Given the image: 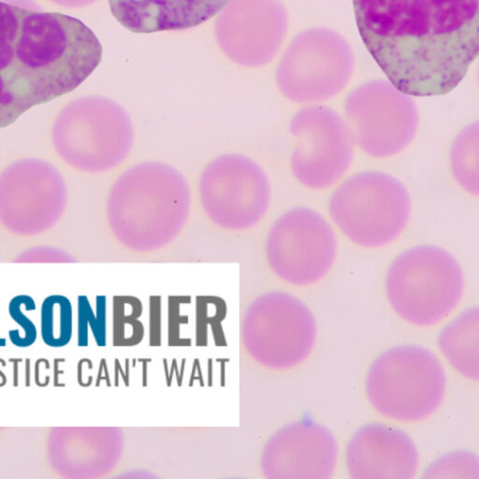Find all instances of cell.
<instances>
[{"label": "cell", "instance_id": "6da1fadb", "mask_svg": "<svg viewBox=\"0 0 479 479\" xmlns=\"http://www.w3.org/2000/svg\"><path fill=\"white\" fill-rule=\"evenodd\" d=\"M361 39L398 90L448 94L478 55L479 0H353Z\"/></svg>", "mask_w": 479, "mask_h": 479}, {"label": "cell", "instance_id": "7a4b0ae2", "mask_svg": "<svg viewBox=\"0 0 479 479\" xmlns=\"http://www.w3.org/2000/svg\"><path fill=\"white\" fill-rule=\"evenodd\" d=\"M102 45L76 18L0 3V120L68 94L98 68Z\"/></svg>", "mask_w": 479, "mask_h": 479}, {"label": "cell", "instance_id": "3957f363", "mask_svg": "<svg viewBox=\"0 0 479 479\" xmlns=\"http://www.w3.org/2000/svg\"><path fill=\"white\" fill-rule=\"evenodd\" d=\"M191 206L185 176L164 162L146 161L132 166L114 183L106 212L111 231L123 246L151 253L176 239Z\"/></svg>", "mask_w": 479, "mask_h": 479}, {"label": "cell", "instance_id": "277c9868", "mask_svg": "<svg viewBox=\"0 0 479 479\" xmlns=\"http://www.w3.org/2000/svg\"><path fill=\"white\" fill-rule=\"evenodd\" d=\"M53 141L60 158L76 170L99 173L122 163L134 143L131 117L101 96L75 99L57 116Z\"/></svg>", "mask_w": 479, "mask_h": 479}, {"label": "cell", "instance_id": "5b68a950", "mask_svg": "<svg viewBox=\"0 0 479 479\" xmlns=\"http://www.w3.org/2000/svg\"><path fill=\"white\" fill-rule=\"evenodd\" d=\"M465 277L459 262L435 246L413 247L393 262L385 291L394 311L415 326L444 321L460 303Z\"/></svg>", "mask_w": 479, "mask_h": 479}, {"label": "cell", "instance_id": "8992f818", "mask_svg": "<svg viewBox=\"0 0 479 479\" xmlns=\"http://www.w3.org/2000/svg\"><path fill=\"white\" fill-rule=\"evenodd\" d=\"M445 382L444 368L435 354L420 346H403L385 351L373 361L366 390L379 414L414 423L438 410L444 399Z\"/></svg>", "mask_w": 479, "mask_h": 479}, {"label": "cell", "instance_id": "52a82bcc", "mask_svg": "<svg viewBox=\"0 0 479 479\" xmlns=\"http://www.w3.org/2000/svg\"><path fill=\"white\" fill-rule=\"evenodd\" d=\"M411 198L405 185L380 171L349 177L329 203L331 219L357 246L379 248L394 242L411 216Z\"/></svg>", "mask_w": 479, "mask_h": 479}, {"label": "cell", "instance_id": "ba28073f", "mask_svg": "<svg viewBox=\"0 0 479 479\" xmlns=\"http://www.w3.org/2000/svg\"><path fill=\"white\" fill-rule=\"evenodd\" d=\"M354 54L340 33L313 28L289 44L276 69L282 95L299 104H318L348 86L354 72Z\"/></svg>", "mask_w": 479, "mask_h": 479}, {"label": "cell", "instance_id": "9c48e42d", "mask_svg": "<svg viewBox=\"0 0 479 479\" xmlns=\"http://www.w3.org/2000/svg\"><path fill=\"white\" fill-rule=\"evenodd\" d=\"M345 113L355 144L375 158H391L408 148L420 123L412 96L384 80L370 81L349 93Z\"/></svg>", "mask_w": 479, "mask_h": 479}, {"label": "cell", "instance_id": "30bf717a", "mask_svg": "<svg viewBox=\"0 0 479 479\" xmlns=\"http://www.w3.org/2000/svg\"><path fill=\"white\" fill-rule=\"evenodd\" d=\"M208 218L228 231L255 227L269 210L272 189L263 168L241 155L225 153L211 161L198 183Z\"/></svg>", "mask_w": 479, "mask_h": 479}, {"label": "cell", "instance_id": "8fae6325", "mask_svg": "<svg viewBox=\"0 0 479 479\" xmlns=\"http://www.w3.org/2000/svg\"><path fill=\"white\" fill-rule=\"evenodd\" d=\"M296 140L292 173L306 188L325 191L336 185L353 161L355 143L348 123L336 111L313 104L298 111L289 123Z\"/></svg>", "mask_w": 479, "mask_h": 479}, {"label": "cell", "instance_id": "7c38bea8", "mask_svg": "<svg viewBox=\"0 0 479 479\" xmlns=\"http://www.w3.org/2000/svg\"><path fill=\"white\" fill-rule=\"evenodd\" d=\"M336 254L333 228L309 208L288 211L268 234L266 255L271 269L288 284L304 287L321 281L333 266Z\"/></svg>", "mask_w": 479, "mask_h": 479}, {"label": "cell", "instance_id": "4fadbf2b", "mask_svg": "<svg viewBox=\"0 0 479 479\" xmlns=\"http://www.w3.org/2000/svg\"><path fill=\"white\" fill-rule=\"evenodd\" d=\"M254 303L247 321L252 356L277 370L291 369L306 360L316 338V323L308 307L285 292H271Z\"/></svg>", "mask_w": 479, "mask_h": 479}, {"label": "cell", "instance_id": "5bb4252c", "mask_svg": "<svg viewBox=\"0 0 479 479\" xmlns=\"http://www.w3.org/2000/svg\"><path fill=\"white\" fill-rule=\"evenodd\" d=\"M67 188L54 166L22 159L0 178V219L11 233L31 237L59 222L67 206Z\"/></svg>", "mask_w": 479, "mask_h": 479}, {"label": "cell", "instance_id": "9a60e30c", "mask_svg": "<svg viewBox=\"0 0 479 479\" xmlns=\"http://www.w3.org/2000/svg\"><path fill=\"white\" fill-rule=\"evenodd\" d=\"M288 29V13L281 0H231L218 14L215 35L231 61L258 68L276 56Z\"/></svg>", "mask_w": 479, "mask_h": 479}, {"label": "cell", "instance_id": "2e32d148", "mask_svg": "<svg viewBox=\"0 0 479 479\" xmlns=\"http://www.w3.org/2000/svg\"><path fill=\"white\" fill-rule=\"evenodd\" d=\"M338 445L333 433L311 420L288 425L265 448L263 468L269 478L330 479Z\"/></svg>", "mask_w": 479, "mask_h": 479}, {"label": "cell", "instance_id": "e0dca14e", "mask_svg": "<svg viewBox=\"0 0 479 479\" xmlns=\"http://www.w3.org/2000/svg\"><path fill=\"white\" fill-rule=\"evenodd\" d=\"M418 462L410 436L383 424L360 428L346 448V465L353 479H412Z\"/></svg>", "mask_w": 479, "mask_h": 479}, {"label": "cell", "instance_id": "ac0fdd59", "mask_svg": "<svg viewBox=\"0 0 479 479\" xmlns=\"http://www.w3.org/2000/svg\"><path fill=\"white\" fill-rule=\"evenodd\" d=\"M231 0H108L111 14L129 31H177L218 15Z\"/></svg>", "mask_w": 479, "mask_h": 479}, {"label": "cell", "instance_id": "d6986e66", "mask_svg": "<svg viewBox=\"0 0 479 479\" xmlns=\"http://www.w3.org/2000/svg\"><path fill=\"white\" fill-rule=\"evenodd\" d=\"M479 311L467 310L443 330L438 346L455 369L465 378H479Z\"/></svg>", "mask_w": 479, "mask_h": 479}, {"label": "cell", "instance_id": "ffe728a7", "mask_svg": "<svg viewBox=\"0 0 479 479\" xmlns=\"http://www.w3.org/2000/svg\"><path fill=\"white\" fill-rule=\"evenodd\" d=\"M40 333L44 345L51 348H63L74 336V307L65 295L53 294L41 304Z\"/></svg>", "mask_w": 479, "mask_h": 479}, {"label": "cell", "instance_id": "44dd1931", "mask_svg": "<svg viewBox=\"0 0 479 479\" xmlns=\"http://www.w3.org/2000/svg\"><path fill=\"white\" fill-rule=\"evenodd\" d=\"M479 126L470 123L455 138L450 153L455 180L470 194H479Z\"/></svg>", "mask_w": 479, "mask_h": 479}, {"label": "cell", "instance_id": "7402d4cb", "mask_svg": "<svg viewBox=\"0 0 479 479\" xmlns=\"http://www.w3.org/2000/svg\"><path fill=\"white\" fill-rule=\"evenodd\" d=\"M37 310L34 298L28 294H19L11 298L8 304L9 316L18 325V329L8 331L11 345L18 348H31L38 339V329L26 312Z\"/></svg>", "mask_w": 479, "mask_h": 479}, {"label": "cell", "instance_id": "603a6c76", "mask_svg": "<svg viewBox=\"0 0 479 479\" xmlns=\"http://www.w3.org/2000/svg\"><path fill=\"white\" fill-rule=\"evenodd\" d=\"M428 472L433 475L427 478H457V473H460L462 478H478V460L475 455L466 452L455 453L438 460Z\"/></svg>", "mask_w": 479, "mask_h": 479}, {"label": "cell", "instance_id": "cb8c5ba5", "mask_svg": "<svg viewBox=\"0 0 479 479\" xmlns=\"http://www.w3.org/2000/svg\"><path fill=\"white\" fill-rule=\"evenodd\" d=\"M78 300V330L77 343L78 346H87L89 345V323L92 328L96 342L101 343V327L95 322L94 316L89 299L86 296H79Z\"/></svg>", "mask_w": 479, "mask_h": 479}, {"label": "cell", "instance_id": "d4e9b609", "mask_svg": "<svg viewBox=\"0 0 479 479\" xmlns=\"http://www.w3.org/2000/svg\"><path fill=\"white\" fill-rule=\"evenodd\" d=\"M66 361L65 358H56L55 360H54V385L55 387H65L66 384L61 383L60 382V375H64L65 370H60L59 366L60 364L64 363Z\"/></svg>", "mask_w": 479, "mask_h": 479}, {"label": "cell", "instance_id": "484cf974", "mask_svg": "<svg viewBox=\"0 0 479 479\" xmlns=\"http://www.w3.org/2000/svg\"><path fill=\"white\" fill-rule=\"evenodd\" d=\"M50 1L57 5L64 6V7L78 8L92 4L96 0H50Z\"/></svg>", "mask_w": 479, "mask_h": 479}, {"label": "cell", "instance_id": "4316f807", "mask_svg": "<svg viewBox=\"0 0 479 479\" xmlns=\"http://www.w3.org/2000/svg\"><path fill=\"white\" fill-rule=\"evenodd\" d=\"M14 366L13 385L14 387L19 385V364L23 363L22 358H10L9 360Z\"/></svg>", "mask_w": 479, "mask_h": 479}, {"label": "cell", "instance_id": "83f0119b", "mask_svg": "<svg viewBox=\"0 0 479 479\" xmlns=\"http://www.w3.org/2000/svg\"><path fill=\"white\" fill-rule=\"evenodd\" d=\"M26 365V387H30L31 385V360L30 358H26L25 361Z\"/></svg>", "mask_w": 479, "mask_h": 479}, {"label": "cell", "instance_id": "f1b7e54d", "mask_svg": "<svg viewBox=\"0 0 479 479\" xmlns=\"http://www.w3.org/2000/svg\"><path fill=\"white\" fill-rule=\"evenodd\" d=\"M1 360L2 358H0V361ZM7 375H5V373L2 370H0V388L5 387L7 385Z\"/></svg>", "mask_w": 479, "mask_h": 479}, {"label": "cell", "instance_id": "f546056e", "mask_svg": "<svg viewBox=\"0 0 479 479\" xmlns=\"http://www.w3.org/2000/svg\"><path fill=\"white\" fill-rule=\"evenodd\" d=\"M7 346V339L5 337H0V348H5Z\"/></svg>", "mask_w": 479, "mask_h": 479}]
</instances>
